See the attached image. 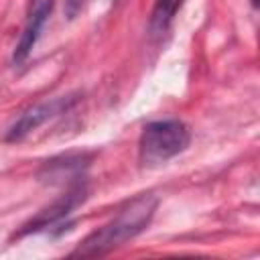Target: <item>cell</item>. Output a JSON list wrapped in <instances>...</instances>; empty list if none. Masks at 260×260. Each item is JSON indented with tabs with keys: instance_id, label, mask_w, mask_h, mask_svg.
I'll list each match as a JSON object with an SVG mask.
<instances>
[{
	"instance_id": "obj_9",
	"label": "cell",
	"mask_w": 260,
	"mask_h": 260,
	"mask_svg": "<svg viewBox=\"0 0 260 260\" xmlns=\"http://www.w3.org/2000/svg\"><path fill=\"white\" fill-rule=\"evenodd\" d=\"M252 4H254V6H258V0H252Z\"/></svg>"
},
{
	"instance_id": "obj_4",
	"label": "cell",
	"mask_w": 260,
	"mask_h": 260,
	"mask_svg": "<svg viewBox=\"0 0 260 260\" xmlns=\"http://www.w3.org/2000/svg\"><path fill=\"white\" fill-rule=\"evenodd\" d=\"M75 104V95H61V98H53L49 102H43V104H37L32 106L30 110H26L12 126L10 130L6 132L4 140L6 142H18L22 140L24 136H28L32 130H37L41 124H45L47 120L67 112L71 106Z\"/></svg>"
},
{
	"instance_id": "obj_5",
	"label": "cell",
	"mask_w": 260,
	"mask_h": 260,
	"mask_svg": "<svg viewBox=\"0 0 260 260\" xmlns=\"http://www.w3.org/2000/svg\"><path fill=\"white\" fill-rule=\"evenodd\" d=\"M53 4H55V0H30L28 14H26V24H24V30L18 39L16 49H14V61L16 63L24 61L28 57V53L32 51L41 30H43L45 20L53 10Z\"/></svg>"
},
{
	"instance_id": "obj_8",
	"label": "cell",
	"mask_w": 260,
	"mask_h": 260,
	"mask_svg": "<svg viewBox=\"0 0 260 260\" xmlns=\"http://www.w3.org/2000/svg\"><path fill=\"white\" fill-rule=\"evenodd\" d=\"M83 4H85V0H65V16L69 20H73L81 12Z\"/></svg>"
},
{
	"instance_id": "obj_3",
	"label": "cell",
	"mask_w": 260,
	"mask_h": 260,
	"mask_svg": "<svg viewBox=\"0 0 260 260\" xmlns=\"http://www.w3.org/2000/svg\"><path fill=\"white\" fill-rule=\"evenodd\" d=\"M87 199V185L83 181H75L63 195H59L51 205L43 207L35 217H30L22 230L16 234L18 238L20 236H26V234H32V232H41L45 228H51L55 225L57 221L65 219L75 207H79L83 201Z\"/></svg>"
},
{
	"instance_id": "obj_2",
	"label": "cell",
	"mask_w": 260,
	"mask_h": 260,
	"mask_svg": "<svg viewBox=\"0 0 260 260\" xmlns=\"http://www.w3.org/2000/svg\"><path fill=\"white\" fill-rule=\"evenodd\" d=\"M191 142L189 128L181 120H156L142 128L138 140L140 162L154 167L181 154Z\"/></svg>"
},
{
	"instance_id": "obj_6",
	"label": "cell",
	"mask_w": 260,
	"mask_h": 260,
	"mask_svg": "<svg viewBox=\"0 0 260 260\" xmlns=\"http://www.w3.org/2000/svg\"><path fill=\"white\" fill-rule=\"evenodd\" d=\"M83 167H85L83 154H77V156L67 154V156L47 160L39 171V177L41 181H47V183H61L65 177H79Z\"/></svg>"
},
{
	"instance_id": "obj_1",
	"label": "cell",
	"mask_w": 260,
	"mask_h": 260,
	"mask_svg": "<svg viewBox=\"0 0 260 260\" xmlns=\"http://www.w3.org/2000/svg\"><path fill=\"white\" fill-rule=\"evenodd\" d=\"M156 205H158L156 195H152V193L138 195L126 207H122L114 219H110L106 225H102L100 230L89 234L73 250L71 256H81V258L104 256V254L112 252L114 248L126 244L128 240L136 238L150 223V219L156 211Z\"/></svg>"
},
{
	"instance_id": "obj_7",
	"label": "cell",
	"mask_w": 260,
	"mask_h": 260,
	"mask_svg": "<svg viewBox=\"0 0 260 260\" xmlns=\"http://www.w3.org/2000/svg\"><path fill=\"white\" fill-rule=\"evenodd\" d=\"M181 2L183 0H156L154 2V8L150 12V20H148V28L152 35H162L169 28Z\"/></svg>"
}]
</instances>
